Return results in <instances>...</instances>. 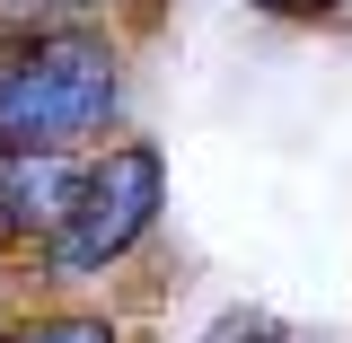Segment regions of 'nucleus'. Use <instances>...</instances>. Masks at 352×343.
<instances>
[{
  "mask_svg": "<svg viewBox=\"0 0 352 343\" xmlns=\"http://www.w3.org/2000/svg\"><path fill=\"white\" fill-rule=\"evenodd\" d=\"M203 343H291V335H282V317H273V308H220Z\"/></svg>",
  "mask_w": 352,
  "mask_h": 343,
  "instance_id": "nucleus-5",
  "label": "nucleus"
},
{
  "mask_svg": "<svg viewBox=\"0 0 352 343\" xmlns=\"http://www.w3.org/2000/svg\"><path fill=\"white\" fill-rule=\"evenodd\" d=\"M256 9H273V18H317L326 0H256Z\"/></svg>",
  "mask_w": 352,
  "mask_h": 343,
  "instance_id": "nucleus-6",
  "label": "nucleus"
},
{
  "mask_svg": "<svg viewBox=\"0 0 352 343\" xmlns=\"http://www.w3.org/2000/svg\"><path fill=\"white\" fill-rule=\"evenodd\" d=\"M80 168L71 150H0V238H36L53 247V229L80 194Z\"/></svg>",
  "mask_w": 352,
  "mask_h": 343,
  "instance_id": "nucleus-3",
  "label": "nucleus"
},
{
  "mask_svg": "<svg viewBox=\"0 0 352 343\" xmlns=\"http://www.w3.org/2000/svg\"><path fill=\"white\" fill-rule=\"evenodd\" d=\"M159 212H168V159L150 141H115L106 159L80 168V194H71L44 264L53 273H106V264H124L159 229Z\"/></svg>",
  "mask_w": 352,
  "mask_h": 343,
  "instance_id": "nucleus-2",
  "label": "nucleus"
},
{
  "mask_svg": "<svg viewBox=\"0 0 352 343\" xmlns=\"http://www.w3.org/2000/svg\"><path fill=\"white\" fill-rule=\"evenodd\" d=\"M9 343H124V335H115V317H97V308H53V317H27Z\"/></svg>",
  "mask_w": 352,
  "mask_h": 343,
  "instance_id": "nucleus-4",
  "label": "nucleus"
},
{
  "mask_svg": "<svg viewBox=\"0 0 352 343\" xmlns=\"http://www.w3.org/2000/svg\"><path fill=\"white\" fill-rule=\"evenodd\" d=\"M71 9H97V0H71Z\"/></svg>",
  "mask_w": 352,
  "mask_h": 343,
  "instance_id": "nucleus-7",
  "label": "nucleus"
},
{
  "mask_svg": "<svg viewBox=\"0 0 352 343\" xmlns=\"http://www.w3.org/2000/svg\"><path fill=\"white\" fill-rule=\"evenodd\" d=\"M124 62L97 27H27L0 53V150H71L115 124Z\"/></svg>",
  "mask_w": 352,
  "mask_h": 343,
  "instance_id": "nucleus-1",
  "label": "nucleus"
}]
</instances>
